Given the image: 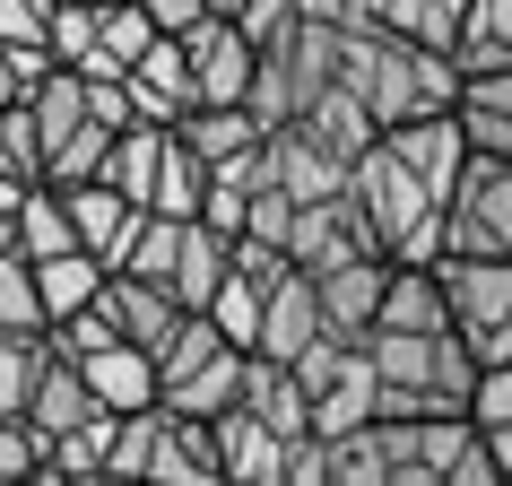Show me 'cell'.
Masks as SVG:
<instances>
[{"label":"cell","instance_id":"6da1fadb","mask_svg":"<svg viewBox=\"0 0 512 486\" xmlns=\"http://www.w3.org/2000/svg\"><path fill=\"white\" fill-rule=\"evenodd\" d=\"M339 87L365 96L382 131L408 122V113H443L460 96V61L434 53V44H408L391 27H339Z\"/></svg>","mask_w":512,"mask_h":486},{"label":"cell","instance_id":"8d00e7d4","mask_svg":"<svg viewBox=\"0 0 512 486\" xmlns=\"http://www.w3.org/2000/svg\"><path fill=\"white\" fill-rule=\"evenodd\" d=\"M209 9H217V18H243V9H252V0H209Z\"/></svg>","mask_w":512,"mask_h":486},{"label":"cell","instance_id":"f1b7e54d","mask_svg":"<svg viewBox=\"0 0 512 486\" xmlns=\"http://www.w3.org/2000/svg\"><path fill=\"white\" fill-rule=\"evenodd\" d=\"M261 296H270V287H261V278H243L235 261H226V278H217V296L200 304V313H209L235 348H252V339H261Z\"/></svg>","mask_w":512,"mask_h":486},{"label":"cell","instance_id":"f546056e","mask_svg":"<svg viewBox=\"0 0 512 486\" xmlns=\"http://www.w3.org/2000/svg\"><path fill=\"white\" fill-rule=\"evenodd\" d=\"M0 330H44V296H35V261L0 243Z\"/></svg>","mask_w":512,"mask_h":486},{"label":"cell","instance_id":"44dd1931","mask_svg":"<svg viewBox=\"0 0 512 486\" xmlns=\"http://www.w3.org/2000/svg\"><path fill=\"white\" fill-rule=\"evenodd\" d=\"M460 18H469V0H356V27H391L408 44H434V53H452Z\"/></svg>","mask_w":512,"mask_h":486},{"label":"cell","instance_id":"484cf974","mask_svg":"<svg viewBox=\"0 0 512 486\" xmlns=\"http://www.w3.org/2000/svg\"><path fill=\"white\" fill-rule=\"evenodd\" d=\"M452 61H460V79L469 70H504L512 61V0H469V18L452 35Z\"/></svg>","mask_w":512,"mask_h":486},{"label":"cell","instance_id":"603a6c76","mask_svg":"<svg viewBox=\"0 0 512 486\" xmlns=\"http://www.w3.org/2000/svg\"><path fill=\"white\" fill-rule=\"evenodd\" d=\"M148 35H157V18L139 9V0H113V9H96V53L79 61L87 79H131V61L148 53Z\"/></svg>","mask_w":512,"mask_h":486},{"label":"cell","instance_id":"ffe728a7","mask_svg":"<svg viewBox=\"0 0 512 486\" xmlns=\"http://www.w3.org/2000/svg\"><path fill=\"white\" fill-rule=\"evenodd\" d=\"M174 131H183V148H191L200 165H235V157H252V148H261V131H270V122H261L252 105H191Z\"/></svg>","mask_w":512,"mask_h":486},{"label":"cell","instance_id":"4316f807","mask_svg":"<svg viewBox=\"0 0 512 486\" xmlns=\"http://www.w3.org/2000/svg\"><path fill=\"white\" fill-rule=\"evenodd\" d=\"M469 417H478L495 469L512 478V356H504V365H478V382H469Z\"/></svg>","mask_w":512,"mask_h":486},{"label":"cell","instance_id":"d6a6232c","mask_svg":"<svg viewBox=\"0 0 512 486\" xmlns=\"http://www.w3.org/2000/svg\"><path fill=\"white\" fill-rule=\"evenodd\" d=\"M0 478H44V434L27 417H0Z\"/></svg>","mask_w":512,"mask_h":486},{"label":"cell","instance_id":"74e56055","mask_svg":"<svg viewBox=\"0 0 512 486\" xmlns=\"http://www.w3.org/2000/svg\"><path fill=\"white\" fill-rule=\"evenodd\" d=\"M87 9H113V0H87Z\"/></svg>","mask_w":512,"mask_h":486},{"label":"cell","instance_id":"e575fe53","mask_svg":"<svg viewBox=\"0 0 512 486\" xmlns=\"http://www.w3.org/2000/svg\"><path fill=\"white\" fill-rule=\"evenodd\" d=\"M18 96H27V70H18V53L0 44V105H18Z\"/></svg>","mask_w":512,"mask_h":486},{"label":"cell","instance_id":"7c38bea8","mask_svg":"<svg viewBox=\"0 0 512 486\" xmlns=\"http://www.w3.org/2000/svg\"><path fill=\"white\" fill-rule=\"evenodd\" d=\"M226 261H235V235H217L209 217H183V226H174V261H165V296L200 313V304L217 296Z\"/></svg>","mask_w":512,"mask_h":486},{"label":"cell","instance_id":"2e32d148","mask_svg":"<svg viewBox=\"0 0 512 486\" xmlns=\"http://www.w3.org/2000/svg\"><path fill=\"white\" fill-rule=\"evenodd\" d=\"M217 478H261L278 486V460H287V434H270L252 408H217Z\"/></svg>","mask_w":512,"mask_h":486},{"label":"cell","instance_id":"7a4b0ae2","mask_svg":"<svg viewBox=\"0 0 512 486\" xmlns=\"http://www.w3.org/2000/svg\"><path fill=\"white\" fill-rule=\"evenodd\" d=\"M365 356H374V417H434V408H469V382H478V356L452 322L434 330H365Z\"/></svg>","mask_w":512,"mask_h":486},{"label":"cell","instance_id":"9a60e30c","mask_svg":"<svg viewBox=\"0 0 512 486\" xmlns=\"http://www.w3.org/2000/svg\"><path fill=\"white\" fill-rule=\"evenodd\" d=\"M452 113H460V131H469L478 157H512V61L504 70H469Z\"/></svg>","mask_w":512,"mask_h":486},{"label":"cell","instance_id":"7402d4cb","mask_svg":"<svg viewBox=\"0 0 512 486\" xmlns=\"http://www.w3.org/2000/svg\"><path fill=\"white\" fill-rule=\"evenodd\" d=\"M96 287H105V261L87 252V243H70V252H44L35 261V296H44V330L70 322L79 304H96Z\"/></svg>","mask_w":512,"mask_h":486},{"label":"cell","instance_id":"83f0119b","mask_svg":"<svg viewBox=\"0 0 512 486\" xmlns=\"http://www.w3.org/2000/svg\"><path fill=\"white\" fill-rule=\"evenodd\" d=\"M200 191H209V165L183 148V131H165V157H157V183H148V209L200 217Z\"/></svg>","mask_w":512,"mask_h":486},{"label":"cell","instance_id":"836d02e7","mask_svg":"<svg viewBox=\"0 0 512 486\" xmlns=\"http://www.w3.org/2000/svg\"><path fill=\"white\" fill-rule=\"evenodd\" d=\"M139 9H148V18H157L165 35H191L200 18H209V0H139Z\"/></svg>","mask_w":512,"mask_h":486},{"label":"cell","instance_id":"4dcf8cb0","mask_svg":"<svg viewBox=\"0 0 512 486\" xmlns=\"http://www.w3.org/2000/svg\"><path fill=\"white\" fill-rule=\"evenodd\" d=\"M157 417H165V408H122V426H113V460H105V478H148V452H157Z\"/></svg>","mask_w":512,"mask_h":486},{"label":"cell","instance_id":"5b68a950","mask_svg":"<svg viewBox=\"0 0 512 486\" xmlns=\"http://www.w3.org/2000/svg\"><path fill=\"white\" fill-rule=\"evenodd\" d=\"M296 382H304V408H313V434H348V426H365L382 408L365 339H339V330H322V339L296 356Z\"/></svg>","mask_w":512,"mask_h":486},{"label":"cell","instance_id":"f35d334b","mask_svg":"<svg viewBox=\"0 0 512 486\" xmlns=\"http://www.w3.org/2000/svg\"><path fill=\"white\" fill-rule=\"evenodd\" d=\"M0 243H9V226H0Z\"/></svg>","mask_w":512,"mask_h":486},{"label":"cell","instance_id":"30bf717a","mask_svg":"<svg viewBox=\"0 0 512 486\" xmlns=\"http://www.w3.org/2000/svg\"><path fill=\"white\" fill-rule=\"evenodd\" d=\"M382 278H391V252H356V261H339V270H322V278H313L322 330L365 339V330H374V304H382Z\"/></svg>","mask_w":512,"mask_h":486},{"label":"cell","instance_id":"9c48e42d","mask_svg":"<svg viewBox=\"0 0 512 486\" xmlns=\"http://www.w3.org/2000/svg\"><path fill=\"white\" fill-rule=\"evenodd\" d=\"M61 200H70V226H79V243L96 252V261H105V270L122 261V252H131L139 217H148L131 191H113L105 174H87V183H61Z\"/></svg>","mask_w":512,"mask_h":486},{"label":"cell","instance_id":"e0dca14e","mask_svg":"<svg viewBox=\"0 0 512 486\" xmlns=\"http://www.w3.org/2000/svg\"><path fill=\"white\" fill-rule=\"evenodd\" d=\"M157 408H165V400H157ZM148 478H174V486L217 478V426H209V417L165 408V417H157V452H148Z\"/></svg>","mask_w":512,"mask_h":486},{"label":"cell","instance_id":"d590c367","mask_svg":"<svg viewBox=\"0 0 512 486\" xmlns=\"http://www.w3.org/2000/svg\"><path fill=\"white\" fill-rule=\"evenodd\" d=\"M18 200H27V174H9V165H0V226L18 217Z\"/></svg>","mask_w":512,"mask_h":486},{"label":"cell","instance_id":"52a82bcc","mask_svg":"<svg viewBox=\"0 0 512 486\" xmlns=\"http://www.w3.org/2000/svg\"><path fill=\"white\" fill-rule=\"evenodd\" d=\"M183 53H191V87H200V105H243L252 96V70H261V44L235 27V18H200V27L183 35Z\"/></svg>","mask_w":512,"mask_h":486},{"label":"cell","instance_id":"8fae6325","mask_svg":"<svg viewBox=\"0 0 512 486\" xmlns=\"http://www.w3.org/2000/svg\"><path fill=\"white\" fill-rule=\"evenodd\" d=\"M313 339H322V296H313V278H304V270H287L270 296H261V339H252V356L296 365Z\"/></svg>","mask_w":512,"mask_h":486},{"label":"cell","instance_id":"8992f818","mask_svg":"<svg viewBox=\"0 0 512 486\" xmlns=\"http://www.w3.org/2000/svg\"><path fill=\"white\" fill-rule=\"evenodd\" d=\"M443 252H495L512 261V157H478L460 165V191L443 209Z\"/></svg>","mask_w":512,"mask_h":486},{"label":"cell","instance_id":"ba28073f","mask_svg":"<svg viewBox=\"0 0 512 486\" xmlns=\"http://www.w3.org/2000/svg\"><path fill=\"white\" fill-rule=\"evenodd\" d=\"M131 105H139V122H183L191 105H200V87H191V53H183V35H148V53L131 61Z\"/></svg>","mask_w":512,"mask_h":486},{"label":"cell","instance_id":"cb8c5ba5","mask_svg":"<svg viewBox=\"0 0 512 486\" xmlns=\"http://www.w3.org/2000/svg\"><path fill=\"white\" fill-rule=\"evenodd\" d=\"M70 243H79V226H70V200H61V183H27L18 217H9V252L44 261V252H70Z\"/></svg>","mask_w":512,"mask_h":486},{"label":"cell","instance_id":"3957f363","mask_svg":"<svg viewBox=\"0 0 512 486\" xmlns=\"http://www.w3.org/2000/svg\"><path fill=\"white\" fill-rule=\"evenodd\" d=\"M348 200L365 209V226H374V243L391 261H434V252H443V191H434L382 131H374V148H356Z\"/></svg>","mask_w":512,"mask_h":486},{"label":"cell","instance_id":"5bb4252c","mask_svg":"<svg viewBox=\"0 0 512 486\" xmlns=\"http://www.w3.org/2000/svg\"><path fill=\"white\" fill-rule=\"evenodd\" d=\"M79 374H87V391H96V408H157V356L139 348V339L87 348Z\"/></svg>","mask_w":512,"mask_h":486},{"label":"cell","instance_id":"d6986e66","mask_svg":"<svg viewBox=\"0 0 512 486\" xmlns=\"http://www.w3.org/2000/svg\"><path fill=\"white\" fill-rule=\"evenodd\" d=\"M79 417H96V391H87L79 356H61L53 339H44V374H35V400H27V426L53 443L61 426H79Z\"/></svg>","mask_w":512,"mask_h":486},{"label":"cell","instance_id":"d4e9b609","mask_svg":"<svg viewBox=\"0 0 512 486\" xmlns=\"http://www.w3.org/2000/svg\"><path fill=\"white\" fill-rule=\"evenodd\" d=\"M113 426H122V408H96V417H79V426H61L53 443H44V478H105Z\"/></svg>","mask_w":512,"mask_h":486},{"label":"cell","instance_id":"1f68e13d","mask_svg":"<svg viewBox=\"0 0 512 486\" xmlns=\"http://www.w3.org/2000/svg\"><path fill=\"white\" fill-rule=\"evenodd\" d=\"M44 44H53V61L79 70V61L96 53V9H87V0H53V35H44Z\"/></svg>","mask_w":512,"mask_h":486},{"label":"cell","instance_id":"4fadbf2b","mask_svg":"<svg viewBox=\"0 0 512 486\" xmlns=\"http://www.w3.org/2000/svg\"><path fill=\"white\" fill-rule=\"evenodd\" d=\"M96 304H105V313H113V330H122V339H139V348H157L165 330H174V322L191 313V304H174V296L157 287V278H139V270H105Z\"/></svg>","mask_w":512,"mask_h":486},{"label":"cell","instance_id":"277c9868","mask_svg":"<svg viewBox=\"0 0 512 486\" xmlns=\"http://www.w3.org/2000/svg\"><path fill=\"white\" fill-rule=\"evenodd\" d=\"M434 278H443V313L469 339V356L504 365L512 356V261H495V252H434Z\"/></svg>","mask_w":512,"mask_h":486},{"label":"cell","instance_id":"ac0fdd59","mask_svg":"<svg viewBox=\"0 0 512 486\" xmlns=\"http://www.w3.org/2000/svg\"><path fill=\"white\" fill-rule=\"evenodd\" d=\"M243 365H252V348H235V339H226V348H209L191 374H174L157 400H165V408H183V417H217V408H235V400H243Z\"/></svg>","mask_w":512,"mask_h":486}]
</instances>
